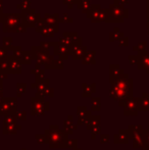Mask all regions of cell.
Returning <instances> with one entry per match:
<instances>
[{"label":"cell","mask_w":149,"mask_h":150,"mask_svg":"<svg viewBox=\"0 0 149 150\" xmlns=\"http://www.w3.org/2000/svg\"><path fill=\"white\" fill-rule=\"evenodd\" d=\"M22 14L10 13L3 16V30L4 32H23L25 31Z\"/></svg>","instance_id":"cell-1"},{"label":"cell","mask_w":149,"mask_h":150,"mask_svg":"<svg viewBox=\"0 0 149 150\" xmlns=\"http://www.w3.org/2000/svg\"><path fill=\"white\" fill-rule=\"evenodd\" d=\"M23 16V23L27 27H35L39 22V16L35 12V10H27L22 14Z\"/></svg>","instance_id":"cell-2"},{"label":"cell","mask_w":149,"mask_h":150,"mask_svg":"<svg viewBox=\"0 0 149 150\" xmlns=\"http://www.w3.org/2000/svg\"><path fill=\"white\" fill-rule=\"evenodd\" d=\"M1 6H2V0H0V9H1Z\"/></svg>","instance_id":"cell-3"},{"label":"cell","mask_w":149,"mask_h":150,"mask_svg":"<svg viewBox=\"0 0 149 150\" xmlns=\"http://www.w3.org/2000/svg\"><path fill=\"white\" fill-rule=\"evenodd\" d=\"M147 141H148V144H149V132H148V139H147ZM148 149H149V145H148Z\"/></svg>","instance_id":"cell-4"}]
</instances>
